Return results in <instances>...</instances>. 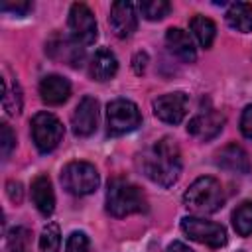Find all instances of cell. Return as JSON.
<instances>
[{
    "mask_svg": "<svg viewBox=\"0 0 252 252\" xmlns=\"http://www.w3.org/2000/svg\"><path fill=\"white\" fill-rule=\"evenodd\" d=\"M189 28L193 32V35L197 37L199 45L201 47H211L213 41H215V35H217V26L213 20L205 18V16H193L191 22H189Z\"/></svg>",
    "mask_w": 252,
    "mask_h": 252,
    "instance_id": "20",
    "label": "cell"
},
{
    "mask_svg": "<svg viewBox=\"0 0 252 252\" xmlns=\"http://www.w3.org/2000/svg\"><path fill=\"white\" fill-rule=\"evenodd\" d=\"M165 252H193L187 244H183V242H179V240H175V242H171L169 246H167V250Z\"/></svg>",
    "mask_w": 252,
    "mask_h": 252,
    "instance_id": "32",
    "label": "cell"
},
{
    "mask_svg": "<svg viewBox=\"0 0 252 252\" xmlns=\"http://www.w3.org/2000/svg\"><path fill=\"white\" fill-rule=\"evenodd\" d=\"M240 130L246 138L252 140V104H248L244 110H242V116H240Z\"/></svg>",
    "mask_w": 252,
    "mask_h": 252,
    "instance_id": "29",
    "label": "cell"
},
{
    "mask_svg": "<svg viewBox=\"0 0 252 252\" xmlns=\"http://www.w3.org/2000/svg\"><path fill=\"white\" fill-rule=\"evenodd\" d=\"M32 138L41 154L55 150L63 138V124L49 112H37L32 118Z\"/></svg>",
    "mask_w": 252,
    "mask_h": 252,
    "instance_id": "6",
    "label": "cell"
},
{
    "mask_svg": "<svg viewBox=\"0 0 252 252\" xmlns=\"http://www.w3.org/2000/svg\"><path fill=\"white\" fill-rule=\"evenodd\" d=\"M183 203H185L187 209H191L193 213H199V215L215 213L224 203L222 185L215 177H209V175L199 177L183 193Z\"/></svg>",
    "mask_w": 252,
    "mask_h": 252,
    "instance_id": "3",
    "label": "cell"
},
{
    "mask_svg": "<svg viewBox=\"0 0 252 252\" xmlns=\"http://www.w3.org/2000/svg\"><path fill=\"white\" fill-rule=\"evenodd\" d=\"M32 199H33V205L35 209L49 217L55 209V195H53V187H51V181L47 175H37L33 181H32Z\"/></svg>",
    "mask_w": 252,
    "mask_h": 252,
    "instance_id": "17",
    "label": "cell"
},
{
    "mask_svg": "<svg viewBox=\"0 0 252 252\" xmlns=\"http://www.w3.org/2000/svg\"><path fill=\"white\" fill-rule=\"evenodd\" d=\"M217 165L226 169V171H232V173H250L252 169V161L246 154L244 148H240L238 144H228L224 146L219 154H217Z\"/></svg>",
    "mask_w": 252,
    "mask_h": 252,
    "instance_id": "14",
    "label": "cell"
},
{
    "mask_svg": "<svg viewBox=\"0 0 252 252\" xmlns=\"http://www.w3.org/2000/svg\"><path fill=\"white\" fill-rule=\"evenodd\" d=\"M118 71V61L114 57L112 51L108 49H98L93 57H91V63H89V75L94 79V81H108L116 75Z\"/></svg>",
    "mask_w": 252,
    "mask_h": 252,
    "instance_id": "18",
    "label": "cell"
},
{
    "mask_svg": "<svg viewBox=\"0 0 252 252\" xmlns=\"http://www.w3.org/2000/svg\"><path fill=\"white\" fill-rule=\"evenodd\" d=\"M224 126V116L219 110H205L189 120L187 132L199 140H211L215 138Z\"/></svg>",
    "mask_w": 252,
    "mask_h": 252,
    "instance_id": "13",
    "label": "cell"
},
{
    "mask_svg": "<svg viewBox=\"0 0 252 252\" xmlns=\"http://www.w3.org/2000/svg\"><path fill=\"white\" fill-rule=\"evenodd\" d=\"M138 8L146 20H161L169 14L171 4L167 0H148V2H142Z\"/></svg>",
    "mask_w": 252,
    "mask_h": 252,
    "instance_id": "25",
    "label": "cell"
},
{
    "mask_svg": "<svg viewBox=\"0 0 252 252\" xmlns=\"http://www.w3.org/2000/svg\"><path fill=\"white\" fill-rule=\"evenodd\" d=\"M6 242L10 252H32V230L26 226H14L8 232Z\"/></svg>",
    "mask_w": 252,
    "mask_h": 252,
    "instance_id": "23",
    "label": "cell"
},
{
    "mask_svg": "<svg viewBox=\"0 0 252 252\" xmlns=\"http://www.w3.org/2000/svg\"><path fill=\"white\" fill-rule=\"evenodd\" d=\"M144 193L124 177H112L106 189V211L112 217H128L146 211Z\"/></svg>",
    "mask_w": 252,
    "mask_h": 252,
    "instance_id": "2",
    "label": "cell"
},
{
    "mask_svg": "<svg viewBox=\"0 0 252 252\" xmlns=\"http://www.w3.org/2000/svg\"><path fill=\"white\" fill-rule=\"evenodd\" d=\"M45 51L51 59L67 63L71 67H81L85 61V49L79 41H75L73 37H65L59 33H53L47 43H45Z\"/></svg>",
    "mask_w": 252,
    "mask_h": 252,
    "instance_id": "9",
    "label": "cell"
},
{
    "mask_svg": "<svg viewBox=\"0 0 252 252\" xmlns=\"http://www.w3.org/2000/svg\"><path fill=\"white\" fill-rule=\"evenodd\" d=\"M67 252H89V238L85 232H71V236L67 238Z\"/></svg>",
    "mask_w": 252,
    "mask_h": 252,
    "instance_id": "27",
    "label": "cell"
},
{
    "mask_svg": "<svg viewBox=\"0 0 252 252\" xmlns=\"http://www.w3.org/2000/svg\"><path fill=\"white\" fill-rule=\"evenodd\" d=\"M98 122V102L93 96H83L81 102L77 104L73 116H71V126L75 136H91L96 130Z\"/></svg>",
    "mask_w": 252,
    "mask_h": 252,
    "instance_id": "11",
    "label": "cell"
},
{
    "mask_svg": "<svg viewBox=\"0 0 252 252\" xmlns=\"http://www.w3.org/2000/svg\"><path fill=\"white\" fill-rule=\"evenodd\" d=\"M14 146H16V136H14L12 128L6 122L0 124V150H2V159H8V156L12 154Z\"/></svg>",
    "mask_w": 252,
    "mask_h": 252,
    "instance_id": "26",
    "label": "cell"
},
{
    "mask_svg": "<svg viewBox=\"0 0 252 252\" xmlns=\"http://www.w3.org/2000/svg\"><path fill=\"white\" fill-rule=\"evenodd\" d=\"M110 28L118 37H128L138 28V16L136 8L130 2H114L110 6Z\"/></svg>",
    "mask_w": 252,
    "mask_h": 252,
    "instance_id": "12",
    "label": "cell"
},
{
    "mask_svg": "<svg viewBox=\"0 0 252 252\" xmlns=\"http://www.w3.org/2000/svg\"><path fill=\"white\" fill-rule=\"evenodd\" d=\"M224 18H226V24L232 30L242 32V33L252 32V4H248V2H234V4L228 6Z\"/></svg>",
    "mask_w": 252,
    "mask_h": 252,
    "instance_id": "19",
    "label": "cell"
},
{
    "mask_svg": "<svg viewBox=\"0 0 252 252\" xmlns=\"http://www.w3.org/2000/svg\"><path fill=\"white\" fill-rule=\"evenodd\" d=\"M32 8H33V4L28 2V0H16V2L4 0V2L0 4V10H2V12H10V14H16V16H24V14H28Z\"/></svg>",
    "mask_w": 252,
    "mask_h": 252,
    "instance_id": "28",
    "label": "cell"
},
{
    "mask_svg": "<svg viewBox=\"0 0 252 252\" xmlns=\"http://www.w3.org/2000/svg\"><path fill=\"white\" fill-rule=\"evenodd\" d=\"M39 94H41V100L45 104H51V106H57V104H63L69 94H71V85L65 77L61 75H47L41 79L39 83Z\"/></svg>",
    "mask_w": 252,
    "mask_h": 252,
    "instance_id": "15",
    "label": "cell"
},
{
    "mask_svg": "<svg viewBox=\"0 0 252 252\" xmlns=\"http://www.w3.org/2000/svg\"><path fill=\"white\" fill-rule=\"evenodd\" d=\"M61 246V232L55 222H47L39 236V250L41 252H59Z\"/></svg>",
    "mask_w": 252,
    "mask_h": 252,
    "instance_id": "24",
    "label": "cell"
},
{
    "mask_svg": "<svg viewBox=\"0 0 252 252\" xmlns=\"http://www.w3.org/2000/svg\"><path fill=\"white\" fill-rule=\"evenodd\" d=\"M6 191H8L10 201H14V203L22 201V183L20 181H8L6 183Z\"/></svg>",
    "mask_w": 252,
    "mask_h": 252,
    "instance_id": "30",
    "label": "cell"
},
{
    "mask_svg": "<svg viewBox=\"0 0 252 252\" xmlns=\"http://www.w3.org/2000/svg\"><path fill=\"white\" fill-rule=\"evenodd\" d=\"M154 114L165 124H179L189 108V96L181 91L161 94L154 100Z\"/></svg>",
    "mask_w": 252,
    "mask_h": 252,
    "instance_id": "10",
    "label": "cell"
},
{
    "mask_svg": "<svg viewBox=\"0 0 252 252\" xmlns=\"http://www.w3.org/2000/svg\"><path fill=\"white\" fill-rule=\"evenodd\" d=\"M232 226L240 236L252 234V201H244L232 213Z\"/></svg>",
    "mask_w": 252,
    "mask_h": 252,
    "instance_id": "22",
    "label": "cell"
},
{
    "mask_svg": "<svg viewBox=\"0 0 252 252\" xmlns=\"http://www.w3.org/2000/svg\"><path fill=\"white\" fill-rule=\"evenodd\" d=\"M181 230L195 242L207 244L211 248H220L226 244V230L222 224L199 219V217H185L181 220Z\"/></svg>",
    "mask_w": 252,
    "mask_h": 252,
    "instance_id": "7",
    "label": "cell"
},
{
    "mask_svg": "<svg viewBox=\"0 0 252 252\" xmlns=\"http://www.w3.org/2000/svg\"><path fill=\"white\" fill-rule=\"evenodd\" d=\"M98 171L89 161H71L61 171V183L71 195H89L98 187Z\"/></svg>",
    "mask_w": 252,
    "mask_h": 252,
    "instance_id": "4",
    "label": "cell"
},
{
    "mask_svg": "<svg viewBox=\"0 0 252 252\" xmlns=\"http://www.w3.org/2000/svg\"><path fill=\"white\" fill-rule=\"evenodd\" d=\"M142 114L138 106L132 100L126 98H116L108 104L106 108V124H108V134L120 136L126 132H132L140 126Z\"/></svg>",
    "mask_w": 252,
    "mask_h": 252,
    "instance_id": "5",
    "label": "cell"
},
{
    "mask_svg": "<svg viewBox=\"0 0 252 252\" xmlns=\"http://www.w3.org/2000/svg\"><path fill=\"white\" fill-rule=\"evenodd\" d=\"M2 104H4V110L10 116L20 114V110H22V91H20L18 83H10L8 79H2Z\"/></svg>",
    "mask_w": 252,
    "mask_h": 252,
    "instance_id": "21",
    "label": "cell"
},
{
    "mask_svg": "<svg viewBox=\"0 0 252 252\" xmlns=\"http://www.w3.org/2000/svg\"><path fill=\"white\" fill-rule=\"evenodd\" d=\"M146 65H148V53L138 51V53L134 55V59H132V67H134L136 75H142V73L146 71Z\"/></svg>",
    "mask_w": 252,
    "mask_h": 252,
    "instance_id": "31",
    "label": "cell"
},
{
    "mask_svg": "<svg viewBox=\"0 0 252 252\" xmlns=\"http://www.w3.org/2000/svg\"><path fill=\"white\" fill-rule=\"evenodd\" d=\"M69 30H71V37L75 41H79L81 45H91L94 43L96 35H98V28H96V20L94 14L91 12V8L87 4H73L69 10Z\"/></svg>",
    "mask_w": 252,
    "mask_h": 252,
    "instance_id": "8",
    "label": "cell"
},
{
    "mask_svg": "<svg viewBox=\"0 0 252 252\" xmlns=\"http://www.w3.org/2000/svg\"><path fill=\"white\" fill-rule=\"evenodd\" d=\"M165 43L169 47V51L173 55H177L181 61L185 63H193L197 59V51L193 45V39L189 37V33L181 28H169L165 33Z\"/></svg>",
    "mask_w": 252,
    "mask_h": 252,
    "instance_id": "16",
    "label": "cell"
},
{
    "mask_svg": "<svg viewBox=\"0 0 252 252\" xmlns=\"http://www.w3.org/2000/svg\"><path fill=\"white\" fill-rule=\"evenodd\" d=\"M142 171L148 179L161 187H171L181 173V152L175 140L161 138L154 142L152 148H148L140 158Z\"/></svg>",
    "mask_w": 252,
    "mask_h": 252,
    "instance_id": "1",
    "label": "cell"
}]
</instances>
